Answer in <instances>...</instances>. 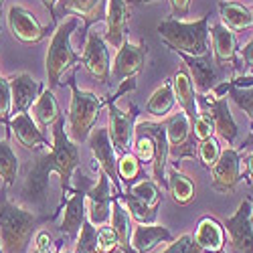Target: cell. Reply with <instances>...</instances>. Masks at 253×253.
Listing matches in <instances>:
<instances>
[{
    "mask_svg": "<svg viewBox=\"0 0 253 253\" xmlns=\"http://www.w3.org/2000/svg\"><path fill=\"white\" fill-rule=\"evenodd\" d=\"M53 144L51 148L43 154L35 156V160L29 164L25 184H23V199L31 207H37L39 211H47V191H49V174L57 172L61 178V191L63 197L71 191V178L73 172L79 168L81 158L77 144L69 138L65 130V118L59 116L53 122Z\"/></svg>",
    "mask_w": 253,
    "mask_h": 253,
    "instance_id": "1",
    "label": "cell"
},
{
    "mask_svg": "<svg viewBox=\"0 0 253 253\" xmlns=\"http://www.w3.org/2000/svg\"><path fill=\"white\" fill-rule=\"evenodd\" d=\"M55 215H37L8 199L6 186L0 191V247L2 253H25L35 229Z\"/></svg>",
    "mask_w": 253,
    "mask_h": 253,
    "instance_id": "2",
    "label": "cell"
},
{
    "mask_svg": "<svg viewBox=\"0 0 253 253\" xmlns=\"http://www.w3.org/2000/svg\"><path fill=\"white\" fill-rule=\"evenodd\" d=\"M160 39L174 53H184L191 57H203L211 53L209 49V14L199 20L186 23L180 18H166L156 27Z\"/></svg>",
    "mask_w": 253,
    "mask_h": 253,
    "instance_id": "3",
    "label": "cell"
},
{
    "mask_svg": "<svg viewBox=\"0 0 253 253\" xmlns=\"http://www.w3.org/2000/svg\"><path fill=\"white\" fill-rule=\"evenodd\" d=\"M71 87V103L67 114V134L75 144L85 142L89 132L93 130V124L101 112V108L108 105V99H103L91 91H83L75 83V71L65 81Z\"/></svg>",
    "mask_w": 253,
    "mask_h": 253,
    "instance_id": "4",
    "label": "cell"
},
{
    "mask_svg": "<svg viewBox=\"0 0 253 253\" xmlns=\"http://www.w3.org/2000/svg\"><path fill=\"white\" fill-rule=\"evenodd\" d=\"M77 27H79V16H71L67 20H63L61 25H57L51 37L47 57H45V69H47L51 89L59 85L61 77L65 75L69 67H73L75 63H81V57L73 51V45H71V37Z\"/></svg>",
    "mask_w": 253,
    "mask_h": 253,
    "instance_id": "5",
    "label": "cell"
},
{
    "mask_svg": "<svg viewBox=\"0 0 253 253\" xmlns=\"http://www.w3.org/2000/svg\"><path fill=\"white\" fill-rule=\"evenodd\" d=\"M122 85L118 87V91L114 95L108 97V118H110V126H108V132H110V138H112V144L116 152L120 154H126L130 152V146H132V140H134V130H136V122H138V116H140V110L136 103H130L128 110H120L118 108V97H122L124 93L128 91H134L136 89V77H128L120 81Z\"/></svg>",
    "mask_w": 253,
    "mask_h": 253,
    "instance_id": "6",
    "label": "cell"
},
{
    "mask_svg": "<svg viewBox=\"0 0 253 253\" xmlns=\"http://www.w3.org/2000/svg\"><path fill=\"white\" fill-rule=\"evenodd\" d=\"M166 138H168V156L174 160L195 158L197 156V138L193 134V124L188 116L180 110L164 120Z\"/></svg>",
    "mask_w": 253,
    "mask_h": 253,
    "instance_id": "7",
    "label": "cell"
},
{
    "mask_svg": "<svg viewBox=\"0 0 253 253\" xmlns=\"http://www.w3.org/2000/svg\"><path fill=\"white\" fill-rule=\"evenodd\" d=\"M81 63L95 79H99L101 83H110L112 81V61H110V51H108V43L101 33H97L95 29H91L87 33V41L83 53L79 55Z\"/></svg>",
    "mask_w": 253,
    "mask_h": 253,
    "instance_id": "8",
    "label": "cell"
},
{
    "mask_svg": "<svg viewBox=\"0 0 253 253\" xmlns=\"http://www.w3.org/2000/svg\"><path fill=\"white\" fill-rule=\"evenodd\" d=\"M211 170V186L217 193H233L241 180V154L239 150L227 146L221 150L217 162L209 168Z\"/></svg>",
    "mask_w": 253,
    "mask_h": 253,
    "instance_id": "9",
    "label": "cell"
},
{
    "mask_svg": "<svg viewBox=\"0 0 253 253\" xmlns=\"http://www.w3.org/2000/svg\"><path fill=\"white\" fill-rule=\"evenodd\" d=\"M87 146H89L95 162L99 164V170H103L108 174V178L114 182V188L120 193L122 182L118 176V154H116V148L112 144L108 128H93L87 136Z\"/></svg>",
    "mask_w": 253,
    "mask_h": 253,
    "instance_id": "10",
    "label": "cell"
},
{
    "mask_svg": "<svg viewBox=\"0 0 253 253\" xmlns=\"http://www.w3.org/2000/svg\"><path fill=\"white\" fill-rule=\"evenodd\" d=\"M201 97V103L205 105V114L211 118L215 126V132L227 142V146H233L235 138H237V124L231 116V110H229V101H227V95H217V93H203L199 95Z\"/></svg>",
    "mask_w": 253,
    "mask_h": 253,
    "instance_id": "11",
    "label": "cell"
},
{
    "mask_svg": "<svg viewBox=\"0 0 253 253\" xmlns=\"http://www.w3.org/2000/svg\"><path fill=\"white\" fill-rule=\"evenodd\" d=\"M251 201L245 199L233 217L223 221V229L229 235L231 251L233 253H253V229H251Z\"/></svg>",
    "mask_w": 253,
    "mask_h": 253,
    "instance_id": "12",
    "label": "cell"
},
{
    "mask_svg": "<svg viewBox=\"0 0 253 253\" xmlns=\"http://www.w3.org/2000/svg\"><path fill=\"white\" fill-rule=\"evenodd\" d=\"M6 20H8V29H10L12 37L25 45L41 43V41L49 35V29H45L35 18V14L23 6H10Z\"/></svg>",
    "mask_w": 253,
    "mask_h": 253,
    "instance_id": "13",
    "label": "cell"
},
{
    "mask_svg": "<svg viewBox=\"0 0 253 253\" xmlns=\"http://www.w3.org/2000/svg\"><path fill=\"white\" fill-rule=\"evenodd\" d=\"M89 201L87 209V221L93 227H103L110 223V213H112V180L108 178L103 170L97 172V184L91 186L85 193Z\"/></svg>",
    "mask_w": 253,
    "mask_h": 253,
    "instance_id": "14",
    "label": "cell"
},
{
    "mask_svg": "<svg viewBox=\"0 0 253 253\" xmlns=\"http://www.w3.org/2000/svg\"><path fill=\"white\" fill-rule=\"evenodd\" d=\"M10 134H14L18 144L25 146L27 150H45V148H51L47 136L37 126V122L33 120V116L29 112L14 114L8 120V124H6V138Z\"/></svg>",
    "mask_w": 253,
    "mask_h": 253,
    "instance_id": "15",
    "label": "cell"
},
{
    "mask_svg": "<svg viewBox=\"0 0 253 253\" xmlns=\"http://www.w3.org/2000/svg\"><path fill=\"white\" fill-rule=\"evenodd\" d=\"M211 91L217 93V95H225V91H229V97L233 99L239 108L249 116V120H251V134L241 144L239 154H245V152L253 150V79L239 77V79H233L229 83H223V85H219V87H213Z\"/></svg>",
    "mask_w": 253,
    "mask_h": 253,
    "instance_id": "16",
    "label": "cell"
},
{
    "mask_svg": "<svg viewBox=\"0 0 253 253\" xmlns=\"http://www.w3.org/2000/svg\"><path fill=\"white\" fill-rule=\"evenodd\" d=\"M146 55H148V47L144 43H130V41H124V45L118 49L116 59H114L112 79L116 83H120L128 77H136V73H140L144 67Z\"/></svg>",
    "mask_w": 253,
    "mask_h": 253,
    "instance_id": "17",
    "label": "cell"
},
{
    "mask_svg": "<svg viewBox=\"0 0 253 253\" xmlns=\"http://www.w3.org/2000/svg\"><path fill=\"white\" fill-rule=\"evenodd\" d=\"M10 83V97H12V114H23L33 108V103L45 89L43 81L33 79L29 73H16L8 79Z\"/></svg>",
    "mask_w": 253,
    "mask_h": 253,
    "instance_id": "18",
    "label": "cell"
},
{
    "mask_svg": "<svg viewBox=\"0 0 253 253\" xmlns=\"http://www.w3.org/2000/svg\"><path fill=\"white\" fill-rule=\"evenodd\" d=\"M87 195L83 191H69V199L63 201L59 205V211L63 209V205H65V213H63V219H61V233H65L67 237L71 239H77L79 231H81V225L87 221ZM57 211V213H59Z\"/></svg>",
    "mask_w": 253,
    "mask_h": 253,
    "instance_id": "19",
    "label": "cell"
},
{
    "mask_svg": "<svg viewBox=\"0 0 253 253\" xmlns=\"http://www.w3.org/2000/svg\"><path fill=\"white\" fill-rule=\"evenodd\" d=\"M130 8L126 0H108L105 4V43L114 49H120L126 41V23H128Z\"/></svg>",
    "mask_w": 253,
    "mask_h": 253,
    "instance_id": "20",
    "label": "cell"
},
{
    "mask_svg": "<svg viewBox=\"0 0 253 253\" xmlns=\"http://www.w3.org/2000/svg\"><path fill=\"white\" fill-rule=\"evenodd\" d=\"M178 57L184 61V65L188 67V71L193 73L195 89L199 91V95L209 93L211 89L215 87V81L219 77V73H217V67L219 65L215 63V59L211 57V53H207L203 57H191V55L178 53Z\"/></svg>",
    "mask_w": 253,
    "mask_h": 253,
    "instance_id": "21",
    "label": "cell"
},
{
    "mask_svg": "<svg viewBox=\"0 0 253 253\" xmlns=\"http://www.w3.org/2000/svg\"><path fill=\"white\" fill-rule=\"evenodd\" d=\"M174 239V235L162 225L156 223H138L132 231L130 237V245L136 253H146L154 249L158 243H170Z\"/></svg>",
    "mask_w": 253,
    "mask_h": 253,
    "instance_id": "22",
    "label": "cell"
},
{
    "mask_svg": "<svg viewBox=\"0 0 253 253\" xmlns=\"http://www.w3.org/2000/svg\"><path fill=\"white\" fill-rule=\"evenodd\" d=\"M209 35L213 39V59L219 67L227 65V63H233L235 55H237V43H235V33L229 27H225L223 23L211 25Z\"/></svg>",
    "mask_w": 253,
    "mask_h": 253,
    "instance_id": "23",
    "label": "cell"
},
{
    "mask_svg": "<svg viewBox=\"0 0 253 253\" xmlns=\"http://www.w3.org/2000/svg\"><path fill=\"white\" fill-rule=\"evenodd\" d=\"M170 81H172L174 99L178 101L180 110L188 116V120L193 124L195 118L199 116V105H197V93H195V85H193L191 75H188L186 69H178Z\"/></svg>",
    "mask_w": 253,
    "mask_h": 253,
    "instance_id": "24",
    "label": "cell"
},
{
    "mask_svg": "<svg viewBox=\"0 0 253 253\" xmlns=\"http://www.w3.org/2000/svg\"><path fill=\"white\" fill-rule=\"evenodd\" d=\"M193 239L207 253H219V251H223V245H225V229H223V223H219L213 217L201 219L199 225H197V231H195Z\"/></svg>",
    "mask_w": 253,
    "mask_h": 253,
    "instance_id": "25",
    "label": "cell"
},
{
    "mask_svg": "<svg viewBox=\"0 0 253 253\" xmlns=\"http://www.w3.org/2000/svg\"><path fill=\"white\" fill-rule=\"evenodd\" d=\"M110 227L114 229V233L118 235L120 241V249L124 253H136L130 245V233H132V227H130V213L126 205L120 199V193L114 195L112 199V213H110Z\"/></svg>",
    "mask_w": 253,
    "mask_h": 253,
    "instance_id": "26",
    "label": "cell"
},
{
    "mask_svg": "<svg viewBox=\"0 0 253 253\" xmlns=\"http://www.w3.org/2000/svg\"><path fill=\"white\" fill-rule=\"evenodd\" d=\"M61 116L59 112V105L55 99L53 89H43L41 95L37 97V101L33 103V120L37 122V126L41 130H45L47 126H53V122Z\"/></svg>",
    "mask_w": 253,
    "mask_h": 253,
    "instance_id": "27",
    "label": "cell"
},
{
    "mask_svg": "<svg viewBox=\"0 0 253 253\" xmlns=\"http://www.w3.org/2000/svg\"><path fill=\"white\" fill-rule=\"evenodd\" d=\"M166 182H168L166 191L172 195L176 205H188L195 199V182L186 174H182L180 168L172 166L170 170H168V174H166Z\"/></svg>",
    "mask_w": 253,
    "mask_h": 253,
    "instance_id": "28",
    "label": "cell"
},
{
    "mask_svg": "<svg viewBox=\"0 0 253 253\" xmlns=\"http://www.w3.org/2000/svg\"><path fill=\"white\" fill-rule=\"evenodd\" d=\"M219 14L223 25L229 27L231 31H241L253 25L251 10L239 2H231V0H221L219 2Z\"/></svg>",
    "mask_w": 253,
    "mask_h": 253,
    "instance_id": "29",
    "label": "cell"
},
{
    "mask_svg": "<svg viewBox=\"0 0 253 253\" xmlns=\"http://www.w3.org/2000/svg\"><path fill=\"white\" fill-rule=\"evenodd\" d=\"M59 8L55 10V20L63 14H73L85 18V23L91 25V20L97 18V12L101 8V0H59Z\"/></svg>",
    "mask_w": 253,
    "mask_h": 253,
    "instance_id": "30",
    "label": "cell"
},
{
    "mask_svg": "<svg viewBox=\"0 0 253 253\" xmlns=\"http://www.w3.org/2000/svg\"><path fill=\"white\" fill-rule=\"evenodd\" d=\"M174 91H172V81L166 79L162 85L150 95L148 103H146V112L154 118H166L174 108Z\"/></svg>",
    "mask_w": 253,
    "mask_h": 253,
    "instance_id": "31",
    "label": "cell"
},
{
    "mask_svg": "<svg viewBox=\"0 0 253 253\" xmlns=\"http://www.w3.org/2000/svg\"><path fill=\"white\" fill-rule=\"evenodd\" d=\"M16 174H18V158L10 148L8 138H4L0 140V178H2L6 188L16 182Z\"/></svg>",
    "mask_w": 253,
    "mask_h": 253,
    "instance_id": "32",
    "label": "cell"
},
{
    "mask_svg": "<svg viewBox=\"0 0 253 253\" xmlns=\"http://www.w3.org/2000/svg\"><path fill=\"white\" fill-rule=\"evenodd\" d=\"M126 193L134 195L138 201L146 203L148 207H154V209H158V205L162 201V188L154 180H150V178H144L140 182L130 184L128 188H126Z\"/></svg>",
    "mask_w": 253,
    "mask_h": 253,
    "instance_id": "33",
    "label": "cell"
},
{
    "mask_svg": "<svg viewBox=\"0 0 253 253\" xmlns=\"http://www.w3.org/2000/svg\"><path fill=\"white\" fill-rule=\"evenodd\" d=\"M120 199L122 203L126 205V209H128V213L134 221L138 223H156V217H158V209L154 207H148L146 203L138 201L134 195L130 193H120Z\"/></svg>",
    "mask_w": 253,
    "mask_h": 253,
    "instance_id": "34",
    "label": "cell"
},
{
    "mask_svg": "<svg viewBox=\"0 0 253 253\" xmlns=\"http://www.w3.org/2000/svg\"><path fill=\"white\" fill-rule=\"evenodd\" d=\"M142 172V166H140V160L136 158V154L132 152H126L122 154V158L118 160V176H120V182H124L126 186H130Z\"/></svg>",
    "mask_w": 253,
    "mask_h": 253,
    "instance_id": "35",
    "label": "cell"
},
{
    "mask_svg": "<svg viewBox=\"0 0 253 253\" xmlns=\"http://www.w3.org/2000/svg\"><path fill=\"white\" fill-rule=\"evenodd\" d=\"M134 154L140 162H154V156H156L154 138L138 128L134 130Z\"/></svg>",
    "mask_w": 253,
    "mask_h": 253,
    "instance_id": "36",
    "label": "cell"
},
{
    "mask_svg": "<svg viewBox=\"0 0 253 253\" xmlns=\"http://www.w3.org/2000/svg\"><path fill=\"white\" fill-rule=\"evenodd\" d=\"M75 253H101L97 245V229L89 221L81 225V231L75 239Z\"/></svg>",
    "mask_w": 253,
    "mask_h": 253,
    "instance_id": "37",
    "label": "cell"
},
{
    "mask_svg": "<svg viewBox=\"0 0 253 253\" xmlns=\"http://www.w3.org/2000/svg\"><path fill=\"white\" fill-rule=\"evenodd\" d=\"M219 154H221V146H219V140L215 136H211V138L199 142V146H197V156L201 158V162H203L205 168L213 166L217 162Z\"/></svg>",
    "mask_w": 253,
    "mask_h": 253,
    "instance_id": "38",
    "label": "cell"
},
{
    "mask_svg": "<svg viewBox=\"0 0 253 253\" xmlns=\"http://www.w3.org/2000/svg\"><path fill=\"white\" fill-rule=\"evenodd\" d=\"M12 118V97H10V83L6 77H0V122L4 126Z\"/></svg>",
    "mask_w": 253,
    "mask_h": 253,
    "instance_id": "39",
    "label": "cell"
},
{
    "mask_svg": "<svg viewBox=\"0 0 253 253\" xmlns=\"http://www.w3.org/2000/svg\"><path fill=\"white\" fill-rule=\"evenodd\" d=\"M97 245H99L101 253H114L120 249L118 235L114 233V229L110 225H103L97 229Z\"/></svg>",
    "mask_w": 253,
    "mask_h": 253,
    "instance_id": "40",
    "label": "cell"
},
{
    "mask_svg": "<svg viewBox=\"0 0 253 253\" xmlns=\"http://www.w3.org/2000/svg\"><path fill=\"white\" fill-rule=\"evenodd\" d=\"M162 253H207V251L201 249V247L195 243L193 235H182V237H178V239H172L170 245H168Z\"/></svg>",
    "mask_w": 253,
    "mask_h": 253,
    "instance_id": "41",
    "label": "cell"
},
{
    "mask_svg": "<svg viewBox=\"0 0 253 253\" xmlns=\"http://www.w3.org/2000/svg\"><path fill=\"white\" fill-rule=\"evenodd\" d=\"M193 134L197 138V142H203L211 136H215V126L211 122V118L205 112H199V116L193 122Z\"/></svg>",
    "mask_w": 253,
    "mask_h": 253,
    "instance_id": "42",
    "label": "cell"
},
{
    "mask_svg": "<svg viewBox=\"0 0 253 253\" xmlns=\"http://www.w3.org/2000/svg\"><path fill=\"white\" fill-rule=\"evenodd\" d=\"M170 6L174 16H186L191 8V0H170Z\"/></svg>",
    "mask_w": 253,
    "mask_h": 253,
    "instance_id": "43",
    "label": "cell"
},
{
    "mask_svg": "<svg viewBox=\"0 0 253 253\" xmlns=\"http://www.w3.org/2000/svg\"><path fill=\"white\" fill-rule=\"evenodd\" d=\"M241 59H243V63H245L249 69H253V39H249L247 43L243 45V49H241Z\"/></svg>",
    "mask_w": 253,
    "mask_h": 253,
    "instance_id": "44",
    "label": "cell"
},
{
    "mask_svg": "<svg viewBox=\"0 0 253 253\" xmlns=\"http://www.w3.org/2000/svg\"><path fill=\"white\" fill-rule=\"evenodd\" d=\"M41 2H43V6L51 12V18H53V23H55V8H57V2H59V0H41Z\"/></svg>",
    "mask_w": 253,
    "mask_h": 253,
    "instance_id": "45",
    "label": "cell"
},
{
    "mask_svg": "<svg viewBox=\"0 0 253 253\" xmlns=\"http://www.w3.org/2000/svg\"><path fill=\"white\" fill-rule=\"evenodd\" d=\"M150 2H156V0H126V4L128 8H136V6H142V4H150Z\"/></svg>",
    "mask_w": 253,
    "mask_h": 253,
    "instance_id": "46",
    "label": "cell"
},
{
    "mask_svg": "<svg viewBox=\"0 0 253 253\" xmlns=\"http://www.w3.org/2000/svg\"><path fill=\"white\" fill-rule=\"evenodd\" d=\"M247 172L253 178V150H249V156H247Z\"/></svg>",
    "mask_w": 253,
    "mask_h": 253,
    "instance_id": "47",
    "label": "cell"
},
{
    "mask_svg": "<svg viewBox=\"0 0 253 253\" xmlns=\"http://www.w3.org/2000/svg\"><path fill=\"white\" fill-rule=\"evenodd\" d=\"M33 253H53V251H51V247H49V249H39V247H35Z\"/></svg>",
    "mask_w": 253,
    "mask_h": 253,
    "instance_id": "48",
    "label": "cell"
},
{
    "mask_svg": "<svg viewBox=\"0 0 253 253\" xmlns=\"http://www.w3.org/2000/svg\"><path fill=\"white\" fill-rule=\"evenodd\" d=\"M249 221H251V229H253V207H251V217H249Z\"/></svg>",
    "mask_w": 253,
    "mask_h": 253,
    "instance_id": "49",
    "label": "cell"
},
{
    "mask_svg": "<svg viewBox=\"0 0 253 253\" xmlns=\"http://www.w3.org/2000/svg\"><path fill=\"white\" fill-rule=\"evenodd\" d=\"M2 6H4V0H0V12H2Z\"/></svg>",
    "mask_w": 253,
    "mask_h": 253,
    "instance_id": "50",
    "label": "cell"
},
{
    "mask_svg": "<svg viewBox=\"0 0 253 253\" xmlns=\"http://www.w3.org/2000/svg\"><path fill=\"white\" fill-rule=\"evenodd\" d=\"M59 253H71V251H67V249H61V251H59Z\"/></svg>",
    "mask_w": 253,
    "mask_h": 253,
    "instance_id": "51",
    "label": "cell"
},
{
    "mask_svg": "<svg viewBox=\"0 0 253 253\" xmlns=\"http://www.w3.org/2000/svg\"><path fill=\"white\" fill-rule=\"evenodd\" d=\"M0 253H2V247H0Z\"/></svg>",
    "mask_w": 253,
    "mask_h": 253,
    "instance_id": "52",
    "label": "cell"
},
{
    "mask_svg": "<svg viewBox=\"0 0 253 253\" xmlns=\"http://www.w3.org/2000/svg\"><path fill=\"white\" fill-rule=\"evenodd\" d=\"M251 16H253V10H251Z\"/></svg>",
    "mask_w": 253,
    "mask_h": 253,
    "instance_id": "53",
    "label": "cell"
},
{
    "mask_svg": "<svg viewBox=\"0 0 253 253\" xmlns=\"http://www.w3.org/2000/svg\"><path fill=\"white\" fill-rule=\"evenodd\" d=\"M219 253H223V251H219Z\"/></svg>",
    "mask_w": 253,
    "mask_h": 253,
    "instance_id": "54",
    "label": "cell"
},
{
    "mask_svg": "<svg viewBox=\"0 0 253 253\" xmlns=\"http://www.w3.org/2000/svg\"><path fill=\"white\" fill-rule=\"evenodd\" d=\"M0 77H2V75H0Z\"/></svg>",
    "mask_w": 253,
    "mask_h": 253,
    "instance_id": "55",
    "label": "cell"
}]
</instances>
